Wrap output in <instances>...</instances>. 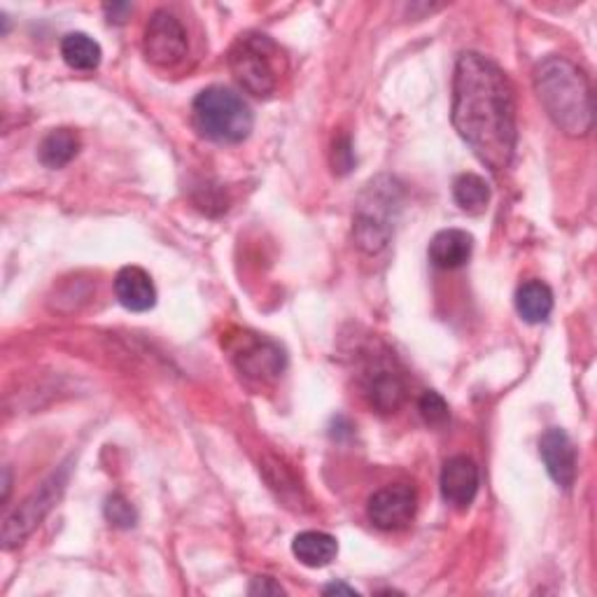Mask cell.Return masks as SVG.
Wrapping results in <instances>:
<instances>
[{
    "instance_id": "cell-1",
    "label": "cell",
    "mask_w": 597,
    "mask_h": 597,
    "mask_svg": "<svg viewBox=\"0 0 597 597\" xmlns=\"http://www.w3.org/2000/svg\"><path fill=\"white\" fill-rule=\"evenodd\" d=\"M453 127L490 171L509 169L516 152V99L502 68L476 52L457 59L453 78Z\"/></svg>"
},
{
    "instance_id": "cell-2",
    "label": "cell",
    "mask_w": 597,
    "mask_h": 597,
    "mask_svg": "<svg viewBox=\"0 0 597 597\" xmlns=\"http://www.w3.org/2000/svg\"><path fill=\"white\" fill-rule=\"evenodd\" d=\"M535 91L554 124L567 135L593 129V91L588 78L565 57H548L535 71Z\"/></svg>"
},
{
    "instance_id": "cell-3",
    "label": "cell",
    "mask_w": 597,
    "mask_h": 597,
    "mask_svg": "<svg viewBox=\"0 0 597 597\" xmlns=\"http://www.w3.org/2000/svg\"><path fill=\"white\" fill-rule=\"evenodd\" d=\"M402 196V185L389 175H378L360 194L353 215V236L366 255H378L393 239Z\"/></svg>"
},
{
    "instance_id": "cell-4",
    "label": "cell",
    "mask_w": 597,
    "mask_h": 597,
    "mask_svg": "<svg viewBox=\"0 0 597 597\" xmlns=\"http://www.w3.org/2000/svg\"><path fill=\"white\" fill-rule=\"evenodd\" d=\"M192 112L199 133L215 143H243L255 127L250 105L226 87L203 89L194 99Z\"/></svg>"
},
{
    "instance_id": "cell-5",
    "label": "cell",
    "mask_w": 597,
    "mask_h": 597,
    "mask_svg": "<svg viewBox=\"0 0 597 597\" xmlns=\"http://www.w3.org/2000/svg\"><path fill=\"white\" fill-rule=\"evenodd\" d=\"M283 52L269 36L245 33L229 50V71L257 99H269L281 80Z\"/></svg>"
},
{
    "instance_id": "cell-6",
    "label": "cell",
    "mask_w": 597,
    "mask_h": 597,
    "mask_svg": "<svg viewBox=\"0 0 597 597\" xmlns=\"http://www.w3.org/2000/svg\"><path fill=\"white\" fill-rule=\"evenodd\" d=\"M65 488V474H54L50 480H44L40 490L27 497L3 523V548L10 550L36 530L42 518L52 512Z\"/></svg>"
},
{
    "instance_id": "cell-7",
    "label": "cell",
    "mask_w": 597,
    "mask_h": 597,
    "mask_svg": "<svg viewBox=\"0 0 597 597\" xmlns=\"http://www.w3.org/2000/svg\"><path fill=\"white\" fill-rule=\"evenodd\" d=\"M362 395L378 413H395L406 397V383L393 357L376 355L366 360L360 374Z\"/></svg>"
},
{
    "instance_id": "cell-8",
    "label": "cell",
    "mask_w": 597,
    "mask_h": 597,
    "mask_svg": "<svg viewBox=\"0 0 597 597\" xmlns=\"http://www.w3.org/2000/svg\"><path fill=\"white\" fill-rule=\"evenodd\" d=\"M188 31L175 14L159 10L150 17L143 38L148 61H152L154 65L171 68L188 57Z\"/></svg>"
},
{
    "instance_id": "cell-9",
    "label": "cell",
    "mask_w": 597,
    "mask_h": 597,
    "mask_svg": "<svg viewBox=\"0 0 597 597\" xmlns=\"http://www.w3.org/2000/svg\"><path fill=\"white\" fill-rule=\"evenodd\" d=\"M232 357L241 374H245L247 378L262 381V383L279 378L287 362L279 343L255 336V334H243L239 338V346L234 348Z\"/></svg>"
},
{
    "instance_id": "cell-10",
    "label": "cell",
    "mask_w": 597,
    "mask_h": 597,
    "mask_svg": "<svg viewBox=\"0 0 597 597\" xmlns=\"http://www.w3.org/2000/svg\"><path fill=\"white\" fill-rule=\"evenodd\" d=\"M416 509H418L416 490L406 484H395L376 490L370 497L366 514H370V520L378 527V530L393 533L406 527L413 520V516H416Z\"/></svg>"
},
{
    "instance_id": "cell-11",
    "label": "cell",
    "mask_w": 597,
    "mask_h": 597,
    "mask_svg": "<svg viewBox=\"0 0 597 597\" xmlns=\"http://www.w3.org/2000/svg\"><path fill=\"white\" fill-rule=\"evenodd\" d=\"M539 455L542 463L554 478V484L569 490L577 480V448H574L569 434L560 427H550L544 432L539 442Z\"/></svg>"
},
{
    "instance_id": "cell-12",
    "label": "cell",
    "mask_w": 597,
    "mask_h": 597,
    "mask_svg": "<svg viewBox=\"0 0 597 597\" xmlns=\"http://www.w3.org/2000/svg\"><path fill=\"white\" fill-rule=\"evenodd\" d=\"M442 497L455 509H467L478 493V467L467 455H455L442 469Z\"/></svg>"
},
{
    "instance_id": "cell-13",
    "label": "cell",
    "mask_w": 597,
    "mask_h": 597,
    "mask_svg": "<svg viewBox=\"0 0 597 597\" xmlns=\"http://www.w3.org/2000/svg\"><path fill=\"white\" fill-rule=\"evenodd\" d=\"M114 296L131 313H145L156 304L154 283L141 266H124L114 279Z\"/></svg>"
},
{
    "instance_id": "cell-14",
    "label": "cell",
    "mask_w": 597,
    "mask_h": 597,
    "mask_svg": "<svg viewBox=\"0 0 597 597\" xmlns=\"http://www.w3.org/2000/svg\"><path fill=\"white\" fill-rule=\"evenodd\" d=\"M474 252V236L463 232V229H444L429 241V262L436 269L453 271L469 262Z\"/></svg>"
},
{
    "instance_id": "cell-15",
    "label": "cell",
    "mask_w": 597,
    "mask_h": 597,
    "mask_svg": "<svg viewBox=\"0 0 597 597\" xmlns=\"http://www.w3.org/2000/svg\"><path fill=\"white\" fill-rule=\"evenodd\" d=\"M292 554L294 558L313 569L327 567L336 554H338V544L332 535L327 533H317V530H306L298 533L292 542Z\"/></svg>"
},
{
    "instance_id": "cell-16",
    "label": "cell",
    "mask_w": 597,
    "mask_h": 597,
    "mask_svg": "<svg viewBox=\"0 0 597 597\" xmlns=\"http://www.w3.org/2000/svg\"><path fill=\"white\" fill-rule=\"evenodd\" d=\"M516 311L525 323H546L550 311H554V292L542 281H527L516 292Z\"/></svg>"
},
{
    "instance_id": "cell-17",
    "label": "cell",
    "mask_w": 597,
    "mask_h": 597,
    "mask_svg": "<svg viewBox=\"0 0 597 597\" xmlns=\"http://www.w3.org/2000/svg\"><path fill=\"white\" fill-rule=\"evenodd\" d=\"M80 152V138L71 129H54L42 138V143L38 148L40 162L48 169H63L65 164H71Z\"/></svg>"
},
{
    "instance_id": "cell-18",
    "label": "cell",
    "mask_w": 597,
    "mask_h": 597,
    "mask_svg": "<svg viewBox=\"0 0 597 597\" xmlns=\"http://www.w3.org/2000/svg\"><path fill=\"white\" fill-rule=\"evenodd\" d=\"M453 199L465 213L480 215L490 203V185L476 173H463L453 182Z\"/></svg>"
},
{
    "instance_id": "cell-19",
    "label": "cell",
    "mask_w": 597,
    "mask_h": 597,
    "mask_svg": "<svg viewBox=\"0 0 597 597\" xmlns=\"http://www.w3.org/2000/svg\"><path fill=\"white\" fill-rule=\"evenodd\" d=\"M61 57L63 61L75 68V71H94L101 63V44L87 33H68L61 40Z\"/></svg>"
},
{
    "instance_id": "cell-20",
    "label": "cell",
    "mask_w": 597,
    "mask_h": 597,
    "mask_svg": "<svg viewBox=\"0 0 597 597\" xmlns=\"http://www.w3.org/2000/svg\"><path fill=\"white\" fill-rule=\"evenodd\" d=\"M418 411H421L423 421L429 427H442V425H446V421L451 416L446 399L439 393H434V389H427V393H423V397L418 402Z\"/></svg>"
},
{
    "instance_id": "cell-21",
    "label": "cell",
    "mask_w": 597,
    "mask_h": 597,
    "mask_svg": "<svg viewBox=\"0 0 597 597\" xmlns=\"http://www.w3.org/2000/svg\"><path fill=\"white\" fill-rule=\"evenodd\" d=\"M105 518L114 525V527H124V530H129V527L135 525L138 520V514L135 509L131 507V502L120 495V493H114L108 497L105 502Z\"/></svg>"
},
{
    "instance_id": "cell-22",
    "label": "cell",
    "mask_w": 597,
    "mask_h": 597,
    "mask_svg": "<svg viewBox=\"0 0 597 597\" xmlns=\"http://www.w3.org/2000/svg\"><path fill=\"white\" fill-rule=\"evenodd\" d=\"M332 166H334V173H338V175H346L353 171L355 152H353V143H351L348 135H341L338 141H334Z\"/></svg>"
},
{
    "instance_id": "cell-23",
    "label": "cell",
    "mask_w": 597,
    "mask_h": 597,
    "mask_svg": "<svg viewBox=\"0 0 597 597\" xmlns=\"http://www.w3.org/2000/svg\"><path fill=\"white\" fill-rule=\"evenodd\" d=\"M283 595L285 590H283V586L281 584H275L271 577H260V579H255V581H252V586H250V595Z\"/></svg>"
},
{
    "instance_id": "cell-24",
    "label": "cell",
    "mask_w": 597,
    "mask_h": 597,
    "mask_svg": "<svg viewBox=\"0 0 597 597\" xmlns=\"http://www.w3.org/2000/svg\"><path fill=\"white\" fill-rule=\"evenodd\" d=\"M325 595H357V590L346 584H330L325 586Z\"/></svg>"
},
{
    "instance_id": "cell-25",
    "label": "cell",
    "mask_w": 597,
    "mask_h": 597,
    "mask_svg": "<svg viewBox=\"0 0 597 597\" xmlns=\"http://www.w3.org/2000/svg\"><path fill=\"white\" fill-rule=\"evenodd\" d=\"M3 476H6L3 478V499H8L10 497V469H6Z\"/></svg>"
}]
</instances>
